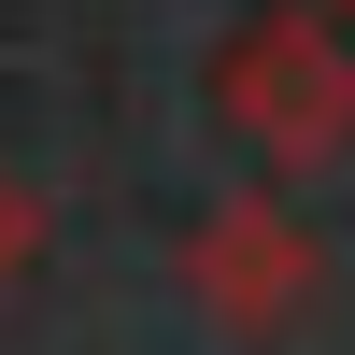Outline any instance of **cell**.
<instances>
[{
    "label": "cell",
    "instance_id": "cell-1",
    "mask_svg": "<svg viewBox=\"0 0 355 355\" xmlns=\"http://www.w3.org/2000/svg\"><path fill=\"white\" fill-rule=\"evenodd\" d=\"M214 114L256 142V171H341L355 157V28L327 0H270L214 43Z\"/></svg>",
    "mask_w": 355,
    "mask_h": 355
},
{
    "label": "cell",
    "instance_id": "cell-2",
    "mask_svg": "<svg viewBox=\"0 0 355 355\" xmlns=\"http://www.w3.org/2000/svg\"><path fill=\"white\" fill-rule=\"evenodd\" d=\"M185 299L214 313L227 341H270V327H299V313L327 299V256L284 214V185H227L214 214L185 227Z\"/></svg>",
    "mask_w": 355,
    "mask_h": 355
},
{
    "label": "cell",
    "instance_id": "cell-3",
    "mask_svg": "<svg viewBox=\"0 0 355 355\" xmlns=\"http://www.w3.org/2000/svg\"><path fill=\"white\" fill-rule=\"evenodd\" d=\"M43 227H57V214H43V185L0 157V284H28V270H43Z\"/></svg>",
    "mask_w": 355,
    "mask_h": 355
}]
</instances>
